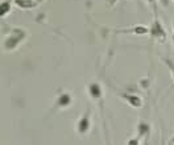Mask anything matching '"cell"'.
Returning <instances> with one entry per match:
<instances>
[{"label": "cell", "mask_w": 174, "mask_h": 145, "mask_svg": "<svg viewBox=\"0 0 174 145\" xmlns=\"http://www.w3.org/2000/svg\"><path fill=\"white\" fill-rule=\"evenodd\" d=\"M87 127H89V120L86 119H83L82 121H80V127H79V129H80V132H85L86 129H87Z\"/></svg>", "instance_id": "6da1fadb"}, {"label": "cell", "mask_w": 174, "mask_h": 145, "mask_svg": "<svg viewBox=\"0 0 174 145\" xmlns=\"http://www.w3.org/2000/svg\"><path fill=\"white\" fill-rule=\"evenodd\" d=\"M70 102V98L67 96V95H63L62 98H61V100H60V104H62V105H65V104H67V103Z\"/></svg>", "instance_id": "277c9868"}, {"label": "cell", "mask_w": 174, "mask_h": 145, "mask_svg": "<svg viewBox=\"0 0 174 145\" xmlns=\"http://www.w3.org/2000/svg\"><path fill=\"white\" fill-rule=\"evenodd\" d=\"M91 92H92V95H94L95 98H98L100 95V88L98 87L96 85H92L91 86Z\"/></svg>", "instance_id": "7a4b0ae2"}, {"label": "cell", "mask_w": 174, "mask_h": 145, "mask_svg": "<svg viewBox=\"0 0 174 145\" xmlns=\"http://www.w3.org/2000/svg\"><path fill=\"white\" fill-rule=\"evenodd\" d=\"M7 11H8V4H4V6H1V15H4Z\"/></svg>", "instance_id": "5b68a950"}, {"label": "cell", "mask_w": 174, "mask_h": 145, "mask_svg": "<svg viewBox=\"0 0 174 145\" xmlns=\"http://www.w3.org/2000/svg\"><path fill=\"white\" fill-rule=\"evenodd\" d=\"M17 4L21 6V7H32V6H34L33 3H31V1H21V0H17Z\"/></svg>", "instance_id": "3957f363"}]
</instances>
